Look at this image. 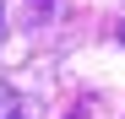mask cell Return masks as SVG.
<instances>
[{"mask_svg": "<svg viewBox=\"0 0 125 119\" xmlns=\"http://www.w3.org/2000/svg\"><path fill=\"white\" fill-rule=\"evenodd\" d=\"M0 119H22V103L16 97H0Z\"/></svg>", "mask_w": 125, "mask_h": 119, "instance_id": "1", "label": "cell"}]
</instances>
